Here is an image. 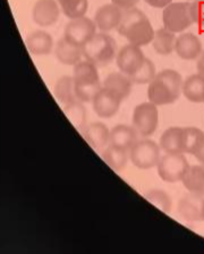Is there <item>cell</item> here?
I'll list each match as a JSON object with an SVG mask.
<instances>
[{
  "label": "cell",
  "instance_id": "484cf974",
  "mask_svg": "<svg viewBox=\"0 0 204 254\" xmlns=\"http://www.w3.org/2000/svg\"><path fill=\"white\" fill-rule=\"evenodd\" d=\"M102 159L114 171H121L126 167L129 159V151L109 145L102 153Z\"/></svg>",
  "mask_w": 204,
  "mask_h": 254
},
{
  "label": "cell",
  "instance_id": "83f0119b",
  "mask_svg": "<svg viewBox=\"0 0 204 254\" xmlns=\"http://www.w3.org/2000/svg\"><path fill=\"white\" fill-rule=\"evenodd\" d=\"M65 16L71 20L85 16L88 8V0H57Z\"/></svg>",
  "mask_w": 204,
  "mask_h": 254
},
{
  "label": "cell",
  "instance_id": "8d00e7d4",
  "mask_svg": "<svg viewBox=\"0 0 204 254\" xmlns=\"http://www.w3.org/2000/svg\"><path fill=\"white\" fill-rule=\"evenodd\" d=\"M202 217H203V221H204V203H203V215Z\"/></svg>",
  "mask_w": 204,
  "mask_h": 254
},
{
  "label": "cell",
  "instance_id": "d590c367",
  "mask_svg": "<svg viewBox=\"0 0 204 254\" xmlns=\"http://www.w3.org/2000/svg\"><path fill=\"white\" fill-rule=\"evenodd\" d=\"M194 156H195V159L198 160L200 163L204 165V144L202 145V147L200 148L198 152H196V154H195Z\"/></svg>",
  "mask_w": 204,
  "mask_h": 254
},
{
  "label": "cell",
  "instance_id": "4dcf8cb0",
  "mask_svg": "<svg viewBox=\"0 0 204 254\" xmlns=\"http://www.w3.org/2000/svg\"><path fill=\"white\" fill-rule=\"evenodd\" d=\"M145 198L164 213H169L171 211V206H172L171 198L164 190H150L148 191V194L145 195Z\"/></svg>",
  "mask_w": 204,
  "mask_h": 254
},
{
  "label": "cell",
  "instance_id": "cb8c5ba5",
  "mask_svg": "<svg viewBox=\"0 0 204 254\" xmlns=\"http://www.w3.org/2000/svg\"><path fill=\"white\" fill-rule=\"evenodd\" d=\"M183 94L192 103H203L204 76L200 73L188 76L183 84Z\"/></svg>",
  "mask_w": 204,
  "mask_h": 254
},
{
  "label": "cell",
  "instance_id": "277c9868",
  "mask_svg": "<svg viewBox=\"0 0 204 254\" xmlns=\"http://www.w3.org/2000/svg\"><path fill=\"white\" fill-rule=\"evenodd\" d=\"M116 56V41L106 32L95 33V36L84 46V59L98 67L107 66Z\"/></svg>",
  "mask_w": 204,
  "mask_h": 254
},
{
  "label": "cell",
  "instance_id": "7a4b0ae2",
  "mask_svg": "<svg viewBox=\"0 0 204 254\" xmlns=\"http://www.w3.org/2000/svg\"><path fill=\"white\" fill-rule=\"evenodd\" d=\"M117 30L121 36L129 41V44L140 47L149 45L155 37V29L152 28L148 16L135 7L124 10L122 20Z\"/></svg>",
  "mask_w": 204,
  "mask_h": 254
},
{
  "label": "cell",
  "instance_id": "e0dca14e",
  "mask_svg": "<svg viewBox=\"0 0 204 254\" xmlns=\"http://www.w3.org/2000/svg\"><path fill=\"white\" fill-rule=\"evenodd\" d=\"M103 88L114 92L118 96L122 101L127 98L132 91L133 81L130 80L129 75L125 74L122 72H113L109 75L106 76L105 81L102 82Z\"/></svg>",
  "mask_w": 204,
  "mask_h": 254
},
{
  "label": "cell",
  "instance_id": "f546056e",
  "mask_svg": "<svg viewBox=\"0 0 204 254\" xmlns=\"http://www.w3.org/2000/svg\"><path fill=\"white\" fill-rule=\"evenodd\" d=\"M157 76V70L155 64L151 61L146 59L144 64L140 67V70L130 75L129 78L133 83L136 84H149Z\"/></svg>",
  "mask_w": 204,
  "mask_h": 254
},
{
  "label": "cell",
  "instance_id": "d6a6232c",
  "mask_svg": "<svg viewBox=\"0 0 204 254\" xmlns=\"http://www.w3.org/2000/svg\"><path fill=\"white\" fill-rule=\"evenodd\" d=\"M115 5H117L118 7H121L122 9H130V8H134L137 5V2L140 1V0H111Z\"/></svg>",
  "mask_w": 204,
  "mask_h": 254
},
{
  "label": "cell",
  "instance_id": "6da1fadb",
  "mask_svg": "<svg viewBox=\"0 0 204 254\" xmlns=\"http://www.w3.org/2000/svg\"><path fill=\"white\" fill-rule=\"evenodd\" d=\"M184 81L182 75L175 70H163L149 83V102L157 106L174 104L183 92Z\"/></svg>",
  "mask_w": 204,
  "mask_h": 254
},
{
  "label": "cell",
  "instance_id": "7c38bea8",
  "mask_svg": "<svg viewBox=\"0 0 204 254\" xmlns=\"http://www.w3.org/2000/svg\"><path fill=\"white\" fill-rule=\"evenodd\" d=\"M124 9L115 5L114 2L107 3L97 10L94 16V22L97 28L102 32H109L115 29H118L122 20Z\"/></svg>",
  "mask_w": 204,
  "mask_h": 254
},
{
  "label": "cell",
  "instance_id": "3957f363",
  "mask_svg": "<svg viewBox=\"0 0 204 254\" xmlns=\"http://www.w3.org/2000/svg\"><path fill=\"white\" fill-rule=\"evenodd\" d=\"M73 76L75 80L76 96L82 103L93 102L95 96L103 88L100 82L98 66L87 60L81 61L75 65Z\"/></svg>",
  "mask_w": 204,
  "mask_h": 254
},
{
  "label": "cell",
  "instance_id": "4fadbf2b",
  "mask_svg": "<svg viewBox=\"0 0 204 254\" xmlns=\"http://www.w3.org/2000/svg\"><path fill=\"white\" fill-rule=\"evenodd\" d=\"M93 110L98 117L102 119L113 118L121 109L122 99L111 92L102 88L93 99Z\"/></svg>",
  "mask_w": 204,
  "mask_h": 254
},
{
  "label": "cell",
  "instance_id": "d6986e66",
  "mask_svg": "<svg viewBox=\"0 0 204 254\" xmlns=\"http://www.w3.org/2000/svg\"><path fill=\"white\" fill-rule=\"evenodd\" d=\"M137 136L138 133L134 127L118 125L111 129L109 144L130 151V148L137 141Z\"/></svg>",
  "mask_w": 204,
  "mask_h": 254
},
{
  "label": "cell",
  "instance_id": "603a6c76",
  "mask_svg": "<svg viewBox=\"0 0 204 254\" xmlns=\"http://www.w3.org/2000/svg\"><path fill=\"white\" fill-rule=\"evenodd\" d=\"M184 128L172 127L165 130L160 138V148L165 153H183Z\"/></svg>",
  "mask_w": 204,
  "mask_h": 254
},
{
  "label": "cell",
  "instance_id": "7402d4cb",
  "mask_svg": "<svg viewBox=\"0 0 204 254\" xmlns=\"http://www.w3.org/2000/svg\"><path fill=\"white\" fill-rule=\"evenodd\" d=\"M182 183L188 191L204 196V165H190Z\"/></svg>",
  "mask_w": 204,
  "mask_h": 254
},
{
  "label": "cell",
  "instance_id": "9a60e30c",
  "mask_svg": "<svg viewBox=\"0 0 204 254\" xmlns=\"http://www.w3.org/2000/svg\"><path fill=\"white\" fill-rule=\"evenodd\" d=\"M175 52L183 60H196L202 54V42L193 33H183L177 37Z\"/></svg>",
  "mask_w": 204,
  "mask_h": 254
},
{
  "label": "cell",
  "instance_id": "ba28073f",
  "mask_svg": "<svg viewBox=\"0 0 204 254\" xmlns=\"http://www.w3.org/2000/svg\"><path fill=\"white\" fill-rule=\"evenodd\" d=\"M133 127L142 137H149L156 132L159 123L158 106L151 102L142 103L134 109Z\"/></svg>",
  "mask_w": 204,
  "mask_h": 254
},
{
  "label": "cell",
  "instance_id": "836d02e7",
  "mask_svg": "<svg viewBox=\"0 0 204 254\" xmlns=\"http://www.w3.org/2000/svg\"><path fill=\"white\" fill-rule=\"evenodd\" d=\"M144 1L155 8H164L172 2V0H144Z\"/></svg>",
  "mask_w": 204,
  "mask_h": 254
},
{
  "label": "cell",
  "instance_id": "44dd1931",
  "mask_svg": "<svg viewBox=\"0 0 204 254\" xmlns=\"http://www.w3.org/2000/svg\"><path fill=\"white\" fill-rule=\"evenodd\" d=\"M176 41L177 37L172 31L168 30L167 28H163L157 30L155 32V37L152 40L153 49L160 55L165 56L170 55L176 49Z\"/></svg>",
  "mask_w": 204,
  "mask_h": 254
},
{
  "label": "cell",
  "instance_id": "ac0fdd59",
  "mask_svg": "<svg viewBox=\"0 0 204 254\" xmlns=\"http://www.w3.org/2000/svg\"><path fill=\"white\" fill-rule=\"evenodd\" d=\"M25 44L29 52L36 56L48 55L53 48L52 37L42 30L34 31V32L29 34Z\"/></svg>",
  "mask_w": 204,
  "mask_h": 254
},
{
  "label": "cell",
  "instance_id": "f1b7e54d",
  "mask_svg": "<svg viewBox=\"0 0 204 254\" xmlns=\"http://www.w3.org/2000/svg\"><path fill=\"white\" fill-rule=\"evenodd\" d=\"M65 113H66L69 121H71L76 128H79L81 130L85 128L86 111L85 107L83 106L82 102L76 101L72 104H68V105H65Z\"/></svg>",
  "mask_w": 204,
  "mask_h": 254
},
{
  "label": "cell",
  "instance_id": "8fae6325",
  "mask_svg": "<svg viewBox=\"0 0 204 254\" xmlns=\"http://www.w3.org/2000/svg\"><path fill=\"white\" fill-rule=\"evenodd\" d=\"M60 10L57 0H38L32 9L33 21L39 26L47 28L58 21Z\"/></svg>",
  "mask_w": 204,
  "mask_h": 254
},
{
  "label": "cell",
  "instance_id": "52a82bcc",
  "mask_svg": "<svg viewBox=\"0 0 204 254\" xmlns=\"http://www.w3.org/2000/svg\"><path fill=\"white\" fill-rule=\"evenodd\" d=\"M160 157V146L151 139L137 140L129 151L132 163L142 170L157 167Z\"/></svg>",
  "mask_w": 204,
  "mask_h": 254
},
{
  "label": "cell",
  "instance_id": "5b68a950",
  "mask_svg": "<svg viewBox=\"0 0 204 254\" xmlns=\"http://www.w3.org/2000/svg\"><path fill=\"white\" fill-rule=\"evenodd\" d=\"M163 26L174 33H182L196 23L193 2H171L163 10Z\"/></svg>",
  "mask_w": 204,
  "mask_h": 254
},
{
  "label": "cell",
  "instance_id": "ffe728a7",
  "mask_svg": "<svg viewBox=\"0 0 204 254\" xmlns=\"http://www.w3.org/2000/svg\"><path fill=\"white\" fill-rule=\"evenodd\" d=\"M83 136L92 147L101 149L109 142L110 131L102 122H93L83 129Z\"/></svg>",
  "mask_w": 204,
  "mask_h": 254
},
{
  "label": "cell",
  "instance_id": "30bf717a",
  "mask_svg": "<svg viewBox=\"0 0 204 254\" xmlns=\"http://www.w3.org/2000/svg\"><path fill=\"white\" fill-rule=\"evenodd\" d=\"M145 56L140 46L128 44L119 49L116 56V63L119 71L127 75H133L144 64Z\"/></svg>",
  "mask_w": 204,
  "mask_h": 254
},
{
  "label": "cell",
  "instance_id": "e575fe53",
  "mask_svg": "<svg viewBox=\"0 0 204 254\" xmlns=\"http://www.w3.org/2000/svg\"><path fill=\"white\" fill-rule=\"evenodd\" d=\"M196 68H198V72L200 74L204 76V52L201 54V56H200L198 64H196Z\"/></svg>",
  "mask_w": 204,
  "mask_h": 254
},
{
  "label": "cell",
  "instance_id": "74e56055",
  "mask_svg": "<svg viewBox=\"0 0 204 254\" xmlns=\"http://www.w3.org/2000/svg\"><path fill=\"white\" fill-rule=\"evenodd\" d=\"M203 103H204V102H203Z\"/></svg>",
  "mask_w": 204,
  "mask_h": 254
},
{
  "label": "cell",
  "instance_id": "5bb4252c",
  "mask_svg": "<svg viewBox=\"0 0 204 254\" xmlns=\"http://www.w3.org/2000/svg\"><path fill=\"white\" fill-rule=\"evenodd\" d=\"M203 195L192 193L183 196L178 203V212L184 220L196 222L203 220Z\"/></svg>",
  "mask_w": 204,
  "mask_h": 254
},
{
  "label": "cell",
  "instance_id": "9c48e42d",
  "mask_svg": "<svg viewBox=\"0 0 204 254\" xmlns=\"http://www.w3.org/2000/svg\"><path fill=\"white\" fill-rule=\"evenodd\" d=\"M95 22L90 20L88 17L82 16L79 18H74L68 23L66 29H65L64 37L73 44L79 45L84 47L92 38L95 36V30H97Z\"/></svg>",
  "mask_w": 204,
  "mask_h": 254
},
{
  "label": "cell",
  "instance_id": "2e32d148",
  "mask_svg": "<svg viewBox=\"0 0 204 254\" xmlns=\"http://www.w3.org/2000/svg\"><path fill=\"white\" fill-rule=\"evenodd\" d=\"M55 55L61 64L64 65H75L82 61L84 57V47L75 45L63 37L57 42L55 48Z\"/></svg>",
  "mask_w": 204,
  "mask_h": 254
},
{
  "label": "cell",
  "instance_id": "4316f807",
  "mask_svg": "<svg viewBox=\"0 0 204 254\" xmlns=\"http://www.w3.org/2000/svg\"><path fill=\"white\" fill-rule=\"evenodd\" d=\"M204 144V132L198 128H184L183 130V153L195 155Z\"/></svg>",
  "mask_w": 204,
  "mask_h": 254
},
{
  "label": "cell",
  "instance_id": "1f68e13d",
  "mask_svg": "<svg viewBox=\"0 0 204 254\" xmlns=\"http://www.w3.org/2000/svg\"><path fill=\"white\" fill-rule=\"evenodd\" d=\"M196 23L204 25V0H196L193 2Z\"/></svg>",
  "mask_w": 204,
  "mask_h": 254
},
{
  "label": "cell",
  "instance_id": "8992f818",
  "mask_svg": "<svg viewBox=\"0 0 204 254\" xmlns=\"http://www.w3.org/2000/svg\"><path fill=\"white\" fill-rule=\"evenodd\" d=\"M158 175L165 183L182 182L185 172L190 168L188 161L184 153H165L160 157L157 165Z\"/></svg>",
  "mask_w": 204,
  "mask_h": 254
},
{
  "label": "cell",
  "instance_id": "d4e9b609",
  "mask_svg": "<svg viewBox=\"0 0 204 254\" xmlns=\"http://www.w3.org/2000/svg\"><path fill=\"white\" fill-rule=\"evenodd\" d=\"M55 96L64 105L79 101L78 96H76L74 76L65 75L58 79V81L55 84Z\"/></svg>",
  "mask_w": 204,
  "mask_h": 254
}]
</instances>
